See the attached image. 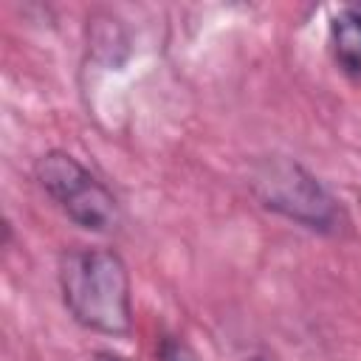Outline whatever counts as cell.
<instances>
[{
    "label": "cell",
    "instance_id": "obj_4",
    "mask_svg": "<svg viewBox=\"0 0 361 361\" xmlns=\"http://www.w3.org/2000/svg\"><path fill=\"white\" fill-rule=\"evenodd\" d=\"M330 45L341 71L361 79V6H347L330 20Z\"/></svg>",
    "mask_w": 361,
    "mask_h": 361
},
{
    "label": "cell",
    "instance_id": "obj_5",
    "mask_svg": "<svg viewBox=\"0 0 361 361\" xmlns=\"http://www.w3.org/2000/svg\"><path fill=\"white\" fill-rule=\"evenodd\" d=\"M158 355H161V361H200L192 347H186L183 341H178V338H172V336H164V338H161Z\"/></svg>",
    "mask_w": 361,
    "mask_h": 361
},
{
    "label": "cell",
    "instance_id": "obj_1",
    "mask_svg": "<svg viewBox=\"0 0 361 361\" xmlns=\"http://www.w3.org/2000/svg\"><path fill=\"white\" fill-rule=\"evenodd\" d=\"M59 290L68 313L82 327L104 336L130 333L133 285L124 259L113 248H68L59 257Z\"/></svg>",
    "mask_w": 361,
    "mask_h": 361
},
{
    "label": "cell",
    "instance_id": "obj_3",
    "mask_svg": "<svg viewBox=\"0 0 361 361\" xmlns=\"http://www.w3.org/2000/svg\"><path fill=\"white\" fill-rule=\"evenodd\" d=\"M39 189L79 226L96 234H110L121 223L116 195L71 152L48 149L34 164Z\"/></svg>",
    "mask_w": 361,
    "mask_h": 361
},
{
    "label": "cell",
    "instance_id": "obj_6",
    "mask_svg": "<svg viewBox=\"0 0 361 361\" xmlns=\"http://www.w3.org/2000/svg\"><path fill=\"white\" fill-rule=\"evenodd\" d=\"M96 361H127V358H121V355H116V353L102 350V353H96Z\"/></svg>",
    "mask_w": 361,
    "mask_h": 361
},
{
    "label": "cell",
    "instance_id": "obj_2",
    "mask_svg": "<svg viewBox=\"0 0 361 361\" xmlns=\"http://www.w3.org/2000/svg\"><path fill=\"white\" fill-rule=\"evenodd\" d=\"M251 192L254 197L282 214L290 223H299L319 234H336L344 226V209L333 197V192L307 172L299 161L285 155L259 158L251 169Z\"/></svg>",
    "mask_w": 361,
    "mask_h": 361
}]
</instances>
